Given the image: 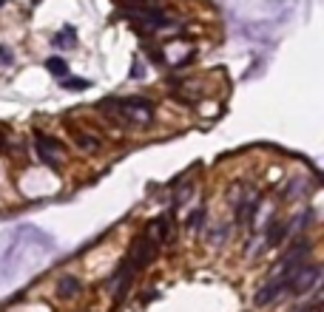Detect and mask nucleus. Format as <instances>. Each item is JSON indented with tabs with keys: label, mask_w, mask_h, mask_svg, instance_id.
Wrapping results in <instances>:
<instances>
[{
	"label": "nucleus",
	"mask_w": 324,
	"mask_h": 312,
	"mask_svg": "<svg viewBox=\"0 0 324 312\" xmlns=\"http://www.w3.org/2000/svg\"><path fill=\"white\" fill-rule=\"evenodd\" d=\"M321 281V270L316 267V264H310V267H299L296 270L293 281H290L287 292H293V295H304V292L316 290V284Z\"/></svg>",
	"instance_id": "f257e3e1"
},
{
	"label": "nucleus",
	"mask_w": 324,
	"mask_h": 312,
	"mask_svg": "<svg viewBox=\"0 0 324 312\" xmlns=\"http://www.w3.org/2000/svg\"><path fill=\"white\" fill-rule=\"evenodd\" d=\"M171 233H173V218H171V213H162V216H157L151 221V225L145 227V233L142 236H148V239L154 241V244H165L168 239H171Z\"/></svg>",
	"instance_id": "f03ea898"
},
{
	"label": "nucleus",
	"mask_w": 324,
	"mask_h": 312,
	"mask_svg": "<svg viewBox=\"0 0 324 312\" xmlns=\"http://www.w3.org/2000/svg\"><path fill=\"white\" fill-rule=\"evenodd\" d=\"M233 207H236V221L245 227L247 221H253L256 213H259V193H256V190H247L239 202H233Z\"/></svg>",
	"instance_id": "7ed1b4c3"
},
{
	"label": "nucleus",
	"mask_w": 324,
	"mask_h": 312,
	"mask_svg": "<svg viewBox=\"0 0 324 312\" xmlns=\"http://www.w3.org/2000/svg\"><path fill=\"white\" fill-rule=\"evenodd\" d=\"M34 145H37V156L46 162V165L57 167V162H54V156L51 153H65V145L60 142V139L54 137H46V133H37L34 137Z\"/></svg>",
	"instance_id": "20e7f679"
},
{
	"label": "nucleus",
	"mask_w": 324,
	"mask_h": 312,
	"mask_svg": "<svg viewBox=\"0 0 324 312\" xmlns=\"http://www.w3.org/2000/svg\"><path fill=\"white\" fill-rule=\"evenodd\" d=\"M265 230H267V247H279L281 241L287 239V225H284V221H281V218H270V221H267L265 225Z\"/></svg>",
	"instance_id": "39448f33"
},
{
	"label": "nucleus",
	"mask_w": 324,
	"mask_h": 312,
	"mask_svg": "<svg viewBox=\"0 0 324 312\" xmlns=\"http://www.w3.org/2000/svg\"><path fill=\"white\" fill-rule=\"evenodd\" d=\"M51 46H57V49H74V46H77V31H74V26H63L57 34L51 37Z\"/></svg>",
	"instance_id": "423d86ee"
},
{
	"label": "nucleus",
	"mask_w": 324,
	"mask_h": 312,
	"mask_svg": "<svg viewBox=\"0 0 324 312\" xmlns=\"http://www.w3.org/2000/svg\"><path fill=\"white\" fill-rule=\"evenodd\" d=\"M80 290H83V284H80L74 276H63L57 281V295L60 298H74V295H80Z\"/></svg>",
	"instance_id": "0eeeda50"
},
{
	"label": "nucleus",
	"mask_w": 324,
	"mask_h": 312,
	"mask_svg": "<svg viewBox=\"0 0 324 312\" xmlns=\"http://www.w3.org/2000/svg\"><path fill=\"white\" fill-rule=\"evenodd\" d=\"M71 137H74V145H77L80 151H86V153H94L97 148H100V139H97V133L77 131V133H71Z\"/></svg>",
	"instance_id": "6e6552de"
},
{
	"label": "nucleus",
	"mask_w": 324,
	"mask_h": 312,
	"mask_svg": "<svg viewBox=\"0 0 324 312\" xmlns=\"http://www.w3.org/2000/svg\"><path fill=\"white\" fill-rule=\"evenodd\" d=\"M46 71H49L51 77H60V80H63V77H68V63H65L63 57H49L46 60Z\"/></svg>",
	"instance_id": "1a4fd4ad"
},
{
	"label": "nucleus",
	"mask_w": 324,
	"mask_h": 312,
	"mask_svg": "<svg viewBox=\"0 0 324 312\" xmlns=\"http://www.w3.org/2000/svg\"><path fill=\"white\" fill-rule=\"evenodd\" d=\"M63 88L65 91H86V88H91V80H83V77H63Z\"/></svg>",
	"instance_id": "9d476101"
},
{
	"label": "nucleus",
	"mask_w": 324,
	"mask_h": 312,
	"mask_svg": "<svg viewBox=\"0 0 324 312\" xmlns=\"http://www.w3.org/2000/svg\"><path fill=\"white\" fill-rule=\"evenodd\" d=\"M202 221H205V207H196V210L191 213V218H188V227H191V230H199Z\"/></svg>",
	"instance_id": "9b49d317"
},
{
	"label": "nucleus",
	"mask_w": 324,
	"mask_h": 312,
	"mask_svg": "<svg viewBox=\"0 0 324 312\" xmlns=\"http://www.w3.org/2000/svg\"><path fill=\"white\" fill-rule=\"evenodd\" d=\"M12 60H15V51L6 49V46H0V66H9Z\"/></svg>",
	"instance_id": "f8f14e48"
},
{
	"label": "nucleus",
	"mask_w": 324,
	"mask_h": 312,
	"mask_svg": "<svg viewBox=\"0 0 324 312\" xmlns=\"http://www.w3.org/2000/svg\"><path fill=\"white\" fill-rule=\"evenodd\" d=\"M188 196H191V182H188V185L179 190V193H176V196H173V204H185Z\"/></svg>",
	"instance_id": "ddd939ff"
},
{
	"label": "nucleus",
	"mask_w": 324,
	"mask_h": 312,
	"mask_svg": "<svg viewBox=\"0 0 324 312\" xmlns=\"http://www.w3.org/2000/svg\"><path fill=\"white\" fill-rule=\"evenodd\" d=\"M142 71H145V68H139V57H134V68H131V77H134V80H139V77H142Z\"/></svg>",
	"instance_id": "4468645a"
},
{
	"label": "nucleus",
	"mask_w": 324,
	"mask_h": 312,
	"mask_svg": "<svg viewBox=\"0 0 324 312\" xmlns=\"http://www.w3.org/2000/svg\"><path fill=\"white\" fill-rule=\"evenodd\" d=\"M3 3H6V0H0V6H3Z\"/></svg>",
	"instance_id": "2eb2a0df"
}]
</instances>
